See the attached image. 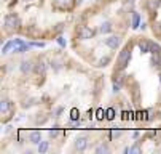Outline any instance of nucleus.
<instances>
[{
	"label": "nucleus",
	"mask_w": 161,
	"mask_h": 154,
	"mask_svg": "<svg viewBox=\"0 0 161 154\" xmlns=\"http://www.w3.org/2000/svg\"><path fill=\"white\" fill-rule=\"evenodd\" d=\"M29 48H32V45H30V44H26V42L19 40V39H15V40L6 42V44L3 45V48H2V53H3V55L10 53V52H18V53H23V52H26V50H29Z\"/></svg>",
	"instance_id": "obj_1"
},
{
	"label": "nucleus",
	"mask_w": 161,
	"mask_h": 154,
	"mask_svg": "<svg viewBox=\"0 0 161 154\" xmlns=\"http://www.w3.org/2000/svg\"><path fill=\"white\" fill-rule=\"evenodd\" d=\"M19 26H21V19H19L18 15L11 13V15H6V16H5V29H6V31L13 32V31H16Z\"/></svg>",
	"instance_id": "obj_2"
},
{
	"label": "nucleus",
	"mask_w": 161,
	"mask_h": 154,
	"mask_svg": "<svg viewBox=\"0 0 161 154\" xmlns=\"http://www.w3.org/2000/svg\"><path fill=\"white\" fill-rule=\"evenodd\" d=\"M129 60H131V48H123L120 56H118V66H120V69H124L128 66Z\"/></svg>",
	"instance_id": "obj_3"
},
{
	"label": "nucleus",
	"mask_w": 161,
	"mask_h": 154,
	"mask_svg": "<svg viewBox=\"0 0 161 154\" xmlns=\"http://www.w3.org/2000/svg\"><path fill=\"white\" fill-rule=\"evenodd\" d=\"M78 36H80L81 40H88V39H93L94 37V31L91 29V27H88V26H83L81 29L78 31Z\"/></svg>",
	"instance_id": "obj_4"
},
{
	"label": "nucleus",
	"mask_w": 161,
	"mask_h": 154,
	"mask_svg": "<svg viewBox=\"0 0 161 154\" xmlns=\"http://www.w3.org/2000/svg\"><path fill=\"white\" fill-rule=\"evenodd\" d=\"M72 5H73V0H54V6L61 10H69L72 8Z\"/></svg>",
	"instance_id": "obj_5"
},
{
	"label": "nucleus",
	"mask_w": 161,
	"mask_h": 154,
	"mask_svg": "<svg viewBox=\"0 0 161 154\" xmlns=\"http://www.w3.org/2000/svg\"><path fill=\"white\" fill-rule=\"evenodd\" d=\"M86 146H88V140L85 137H78L75 140V149L77 151H85Z\"/></svg>",
	"instance_id": "obj_6"
},
{
	"label": "nucleus",
	"mask_w": 161,
	"mask_h": 154,
	"mask_svg": "<svg viewBox=\"0 0 161 154\" xmlns=\"http://www.w3.org/2000/svg\"><path fill=\"white\" fill-rule=\"evenodd\" d=\"M120 37L118 36H110L109 39H106V44H107V47H110V48H116L118 45H120Z\"/></svg>",
	"instance_id": "obj_7"
},
{
	"label": "nucleus",
	"mask_w": 161,
	"mask_h": 154,
	"mask_svg": "<svg viewBox=\"0 0 161 154\" xmlns=\"http://www.w3.org/2000/svg\"><path fill=\"white\" fill-rule=\"evenodd\" d=\"M30 141L34 144H40V141H41V133L40 132H32L30 133Z\"/></svg>",
	"instance_id": "obj_8"
},
{
	"label": "nucleus",
	"mask_w": 161,
	"mask_h": 154,
	"mask_svg": "<svg viewBox=\"0 0 161 154\" xmlns=\"http://www.w3.org/2000/svg\"><path fill=\"white\" fill-rule=\"evenodd\" d=\"M0 111H2V114H6L10 111V101L8 100H2V103H0Z\"/></svg>",
	"instance_id": "obj_9"
},
{
	"label": "nucleus",
	"mask_w": 161,
	"mask_h": 154,
	"mask_svg": "<svg viewBox=\"0 0 161 154\" xmlns=\"http://www.w3.org/2000/svg\"><path fill=\"white\" fill-rule=\"evenodd\" d=\"M139 48H141V52L142 53H150V42H141L139 44Z\"/></svg>",
	"instance_id": "obj_10"
},
{
	"label": "nucleus",
	"mask_w": 161,
	"mask_h": 154,
	"mask_svg": "<svg viewBox=\"0 0 161 154\" xmlns=\"http://www.w3.org/2000/svg\"><path fill=\"white\" fill-rule=\"evenodd\" d=\"M99 31H101L102 34H107V32H110V31H112V24L109 23V21H106V23H102V24H101Z\"/></svg>",
	"instance_id": "obj_11"
},
{
	"label": "nucleus",
	"mask_w": 161,
	"mask_h": 154,
	"mask_svg": "<svg viewBox=\"0 0 161 154\" xmlns=\"http://www.w3.org/2000/svg\"><path fill=\"white\" fill-rule=\"evenodd\" d=\"M139 24H141V15L134 13V15H132V29H137Z\"/></svg>",
	"instance_id": "obj_12"
},
{
	"label": "nucleus",
	"mask_w": 161,
	"mask_h": 154,
	"mask_svg": "<svg viewBox=\"0 0 161 154\" xmlns=\"http://www.w3.org/2000/svg\"><path fill=\"white\" fill-rule=\"evenodd\" d=\"M30 69H32V63L30 61H23V63H21V71H23L24 74L29 72Z\"/></svg>",
	"instance_id": "obj_13"
},
{
	"label": "nucleus",
	"mask_w": 161,
	"mask_h": 154,
	"mask_svg": "<svg viewBox=\"0 0 161 154\" xmlns=\"http://www.w3.org/2000/svg\"><path fill=\"white\" fill-rule=\"evenodd\" d=\"M152 64H153V66H161V53H153V56H152Z\"/></svg>",
	"instance_id": "obj_14"
},
{
	"label": "nucleus",
	"mask_w": 161,
	"mask_h": 154,
	"mask_svg": "<svg viewBox=\"0 0 161 154\" xmlns=\"http://www.w3.org/2000/svg\"><path fill=\"white\" fill-rule=\"evenodd\" d=\"M48 148H50V143H48V141H40V144H38V152L43 154V152L48 151Z\"/></svg>",
	"instance_id": "obj_15"
},
{
	"label": "nucleus",
	"mask_w": 161,
	"mask_h": 154,
	"mask_svg": "<svg viewBox=\"0 0 161 154\" xmlns=\"http://www.w3.org/2000/svg\"><path fill=\"white\" fill-rule=\"evenodd\" d=\"M150 53H161V47L158 44H155V42H150Z\"/></svg>",
	"instance_id": "obj_16"
},
{
	"label": "nucleus",
	"mask_w": 161,
	"mask_h": 154,
	"mask_svg": "<svg viewBox=\"0 0 161 154\" xmlns=\"http://www.w3.org/2000/svg\"><path fill=\"white\" fill-rule=\"evenodd\" d=\"M35 71L40 72V74H45V71H46V64H45V61H40V63H38V64L35 66Z\"/></svg>",
	"instance_id": "obj_17"
},
{
	"label": "nucleus",
	"mask_w": 161,
	"mask_h": 154,
	"mask_svg": "<svg viewBox=\"0 0 161 154\" xmlns=\"http://www.w3.org/2000/svg\"><path fill=\"white\" fill-rule=\"evenodd\" d=\"M124 152H129V154H139V152H141V148H139V146H131V148H126Z\"/></svg>",
	"instance_id": "obj_18"
},
{
	"label": "nucleus",
	"mask_w": 161,
	"mask_h": 154,
	"mask_svg": "<svg viewBox=\"0 0 161 154\" xmlns=\"http://www.w3.org/2000/svg\"><path fill=\"white\" fill-rule=\"evenodd\" d=\"M147 5H148L150 10H156L159 6V0H148V3H147Z\"/></svg>",
	"instance_id": "obj_19"
},
{
	"label": "nucleus",
	"mask_w": 161,
	"mask_h": 154,
	"mask_svg": "<svg viewBox=\"0 0 161 154\" xmlns=\"http://www.w3.org/2000/svg\"><path fill=\"white\" fill-rule=\"evenodd\" d=\"M96 152H97V154H107V152H109V148H107L106 144H101V146H97Z\"/></svg>",
	"instance_id": "obj_20"
},
{
	"label": "nucleus",
	"mask_w": 161,
	"mask_h": 154,
	"mask_svg": "<svg viewBox=\"0 0 161 154\" xmlns=\"http://www.w3.org/2000/svg\"><path fill=\"white\" fill-rule=\"evenodd\" d=\"M109 63H110V58H109V56H106V58L99 60V66H107Z\"/></svg>",
	"instance_id": "obj_21"
},
{
	"label": "nucleus",
	"mask_w": 161,
	"mask_h": 154,
	"mask_svg": "<svg viewBox=\"0 0 161 154\" xmlns=\"http://www.w3.org/2000/svg\"><path fill=\"white\" fill-rule=\"evenodd\" d=\"M112 138H118V137H120L121 135V130H112Z\"/></svg>",
	"instance_id": "obj_22"
},
{
	"label": "nucleus",
	"mask_w": 161,
	"mask_h": 154,
	"mask_svg": "<svg viewBox=\"0 0 161 154\" xmlns=\"http://www.w3.org/2000/svg\"><path fill=\"white\" fill-rule=\"evenodd\" d=\"M58 44H59L61 47H66V45H67V42H66L64 37H58Z\"/></svg>",
	"instance_id": "obj_23"
},
{
	"label": "nucleus",
	"mask_w": 161,
	"mask_h": 154,
	"mask_svg": "<svg viewBox=\"0 0 161 154\" xmlns=\"http://www.w3.org/2000/svg\"><path fill=\"white\" fill-rule=\"evenodd\" d=\"M30 45H32V47H37V48H41V47H45V44H43V42H32Z\"/></svg>",
	"instance_id": "obj_24"
},
{
	"label": "nucleus",
	"mask_w": 161,
	"mask_h": 154,
	"mask_svg": "<svg viewBox=\"0 0 161 154\" xmlns=\"http://www.w3.org/2000/svg\"><path fill=\"white\" fill-rule=\"evenodd\" d=\"M50 135H51V137H53V138H54V137H56V135H58V127H53V129H51V130H50Z\"/></svg>",
	"instance_id": "obj_25"
},
{
	"label": "nucleus",
	"mask_w": 161,
	"mask_h": 154,
	"mask_svg": "<svg viewBox=\"0 0 161 154\" xmlns=\"http://www.w3.org/2000/svg\"><path fill=\"white\" fill-rule=\"evenodd\" d=\"M120 88H121V85H120V83H113V92H118Z\"/></svg>",
	"instance_id": "obj_26"
},
{
	"label": "nucleus",
	"mask_w": 161,
	"mask_h": 154,
	"mask_svg": "<svg viewBox=\"0 0 161 154\" xmlns=\"http://www.w3.org/2000/svg\"><path fill=\"white\" fill-rule=\"evenodd\" d=\"M107 114H109V116H107L109 119H113V109H109V111H107Z\"/></svg>",
	"instance_id": "obj_27"
},
{
	"label": "nucleus",
	"mask_w": 161,
	"mask_h": 154,
	"mask_svg": "<svg viewBox=\"0 0 161 154\" xmlns=\"http://www.w3.org/2000/svg\"><path fill=\"white\" fill-rule=\"evenodd\" d=\"M24 2H32V0H24Z\"/></svg>",
	"instance_id": "obj_28"
},
{
	"label": "nucleus",
	"mask_w": 161,
	"mask_h": 154,
	"mask_svg": "<svg viewBox=\"0 0 161 154\" xmlns=\"http://www.w3.org/2000/svg\"><path fill=\"white\" fill-rule=\"evenodd\" d=\"M159 83H161V74H159Z\"/></svg>",
	"instance_id": "obj_29"
},
{
	"label": "nucleus",
	"mask_w": 161,
	"mask_h": 154,
	"mask_svg": "<svg viewBox=\"0 0 161 154\" xmlns=\"http://www.w3.org/2000/svg\"><path fill=\"white\" fill-rule=\"evenodd\" d=\"M131 2H134V0H131Z\"/></svg>",
	"instance_id": "obj_30"
}]
</instances>
